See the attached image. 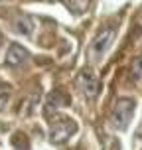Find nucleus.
Listing matches in <instances>:
<instances>
[{
  "instance_id": "nucleus-1",
  "label": "nucleus",
  "mask_w": 142,
  "mask_h": 150,
  "mask_svg": "<svg viewBox=\"0 0 142 150\" xmlns=\"http://www.w3.org/2000/svg\"><path fill=\"white\" fill-rule=\"evenodd\" d=\"M134 109H136L134 99H130V97L119 99V101L114 103V107H112L111 117H109L111 127H114L117 130H126L128 122H130L132 115H134Z\"/></svg>"
},
{
  "instance_id": "nucleus-2",
  "label": "nucleus",
  "mask_w": 142,
  "mask_h": 150,
  "mask_svg": "<svg viewBox=\"0 0 142 150\" xmlns=\"http://www.w3.org/2000/svg\"><path fill=\"white\" fill-rule=\"evenodd\" d=\"M77 132V122L69 117H53L49 127V138L53 144H63Z\"/></svg>"
},
{
  "instance_id": "nucleus-3",
  "label": "nucleus",
  "mask_w": 142,
  "mask_h": 150,
  "mask_svg": "<svg viewBox=\"0 0 142 150\" xmlns=\"http://www.w3.org/2000/svg\"><path fill=\"white\" fill-rule=\"evenodd\" d=\"M112 40H114V30L112 28H105V30H101L95 36V40H93V44L89 47V59L93 63H99V61L105 57V53L111 47Z\"/></svg>"
},
{
  "instance_id": "nucleus-4",
  "label": "nucleus",
  "mask_w": 142,
  "mask_h": 150,
  "mask_svg": "<svg viewBox=\"0 0 142 150\" xmlns=\"http://www.w3.org/2000/svg\"><path fill=\"white\" fill-rule=\"evenodd\" d=\"M77 85H79V89H81L83 95H85L87 99H91V101L97 97L99 91H101V83H99L97 75L93 73V71H89V69H83L81 73H79Z\"/></svg>"
},
{
  "instance_id": "nucleus-5",
  "label": "nucleus",
  "mask_w": 142,
  "mask_h": 150,
  "mask_svg": "<svg viewBox=\"0 0 142 150\" xmlns=\"http://www.w3.org/2000/svg\"><path fill=\"white\" fill-rule=\"evenodd\" d=\"M28 57H30V53L26 52V47H22V45H18V44H10V47H8V52H6V63L8 65L18 67Z\"/></svg>"
},
{
  "instance_id": "nucleus-6",
  "label": "nucleus",
  "mask_w": 142,
  "mask_h": 150,
  "mask_svg": "<svg viewBox=\"0 0 142 150\" xmlns=\"http://www.w3.org/2000/svg\"><path fill=\"white\" fill-rule=\"evenodd\" d=\"M16 30L20 32V34H24V36H30L32 30H34V22H32L30 16H26V14L18 16L16 18Z\"/></svg>"
},
{
  "instance_id": "nucleus-7",
  "label": "nucleus",
  "mask_w": 142,
  "mask_h": 150,
  "mask_svg": "<svg viewBox=\"0 0 142 150\" xmlns=\"http://www.w3.org/2000/svg\"><path fill=\"white\" fill-rule=\"evenodd\" d=\"M91 0H65V6L73 12V14H83L89 8Z\"/></svg>"
},
{
  "instance_id": "nucleus-8",
  "label": "nucleus",
  "mask_w": 142,
  "mask_h": 150,
  "mask_svg": "<svg viewBox=\"0 0 142 150\" xmlns=\"http://www.w3.org/2000/svg\"><path fill=\"white\" fill-rule=\"evenodd\" d=\"M130 75L136 83H142V57H136L130 65Z\"/></svg>"
},
{
  "instance_id": "nucleus-9",
  "label": "nucleus",
  "mask_w": 142,
  "mask_h": 150,
  "mask_svg": "<svg viewBox=\"0 0 142 150\" xmlns=\"http://www.w3.org/2000/svg\"><path fill=\"white\" fill-rule=\"evenodd\" d=\"M10 87L8 85H0V111L8 105V101H10Z\"/></svg>"
},
{
  "instance_id": "nucleus-10",
  "label": "nucleus",
  "mask_w": 142,
  "mask_h": 150,
  "mask_svg": "<svg viewBox=\"0 0 142 150\" xmlns=\"http://www.w3.org/2000/svg\"><path fill=\"white\" fill-rule=\"evenodd\" d=\"M105 150H120V142L114 136H107L105 140Z\"/></svg>"
},
{
  "instance_id": "nucleus-11",
  "label": "nucleus",
  "mask_w": 142,
  "mask_h": 150,
  "mask_svg": "<svg viewBox=\"0 0 142 150\" xmlns=\"http://www.w3.org/2000/svg\"><path fill=\"white\" fill-rule=\"evenodd\" d=\"M0 44H2V34H0Z\"/></svg>"
}]
</instances>
